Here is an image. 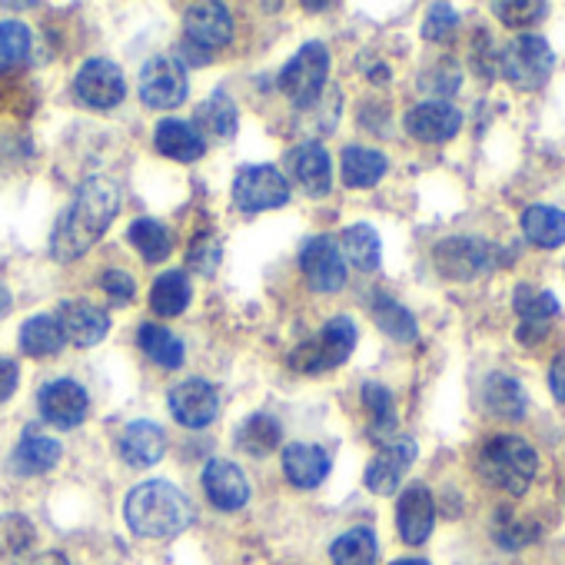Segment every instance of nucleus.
<instances>
[{
  "label": "nucleus",
  "mask_w": 565,
  "mask_h": 565,
  "mask_svg": "<svg viewBox=\"0 0 565 565\" xmlns=\"http://www.w3.org/2000/svg\"><path fill=\"white\" fill-rule=\"evenodd\" d=\"M120 210V193L107 177H90L77 196L71 200V206L61 213V220L54 223L51 233V253L61 263H71L77 256H84L114 223Z\"/></svg>",
  "instance_id": "1"
},
{
  "label": "nucleus",
  "mask_w": 565,
  "mask_h": 565,
  "mask_svg": "<svg viewBox=\"0 0 565 565\" xmlns=\"http://www.w3.org/2000/svg\"><path fill=\"white\" fill-rule=\"evenodd\" d=\"M127 525L143 535V539H173L193 522V505L190 499L163 479L140 482L127 495Z\"/></svg>",
  "instance_id": "2"
},
{
  "label": "nucleus",
  "mask_w": 565,
  "mask_h": 565,
  "mask_svg": "<svg viewBox=\"0 0 565 565\" xmlns=\"http://www.w3.org/2000/svg\"><path fill=\"white\" fill-rule=\"evenodd\" d=\"M476 469L486 486L502 489L509 495H525L539 472V456L522 436H492L482 443Z\"/></svg>",
  "instance_id": "3"
},
{
  "label": "nucleus",
  "mask_w": 565,
  "mask_h": 565,
  "mask_svg": "<svg viewBox=\"0 0 565 565\" xmlns=\"http://www.w3.org/2000/svg\"><path fill=\"white\" fill-rule=\"evenodd\" d=\"M499 74L519 90H542L552 77L555 54L539 34H519L495 54Z\"/></svg>",
  "instance_id": "4"
},
{
  "label": "nucleus",
  "mask_w": 565,
  "mask_h": 565,
  "mask_svg": "<svg viewBox=\"0 0 565 565\" xmlns=\"http://www.w3.org/2000/svg\"><path fill=\"white\" fill-rule=\"evenodd\" d=\"M356 323L350 317H337L330 320L310 343H303L300 350H294L290 356V366L297 373H307V376H320V373H330L337 366H343L353 350H356Z\"/></svg>",
  "instance_id": "5"
},
{
  "label": "nucleus",
  "mask_w": 565,
  "mask_h": 565,
  "mask_svg": "<svg viewBox=\"0 0 565 565\" xmlns=\"http://www.w3.org/2000/svg\"><path fill=\"white\" fill-rule=\"evenodd\" d=\"M433 263H436L439 276H446L452 282H469L479 273H489L499 266V246L476 239V236H449V239L436 243Z\"/></svg>",
  "instance_id": "6"
},
{
  "label": "nucleus",
  "mask_w": 565,
  "mask_h": 565,
  "mask_svg": "<svg viewBox=\"0 0 565 565\" xmlns=\"http://www.w3.org/2000/svg\"><path fill=\"white\" fill-rule=\"evenodd\" d=\"M330 77V51L320 41H310L297 51V57L282 67L279 74V90L287 94L297 107H310Z\"/></svg>",
  "instance_id": "7"
},
{
  "label": "nucleus",
  "mask_w": 565,
  "mask_h": 565,
  "mask_svg": "<svg viewBox=\"0 0 565 565\" xmlns=\"http://www.w3.org/2000/svg\"><path fill=\"white\" fill-rule=\"evenodd\" d=\"M290 200V183L276 167L269 163H249L236 170L233 180V203L243 213H259V210H276Z\"/></svg>",
  "instance_id": "8"
},
{
  "label": "nucleus",
  "mask_w": 565,
  "mask_h": 565,
  "mask_svg": "<svg viewBox=\"0 0 565 565\" xmlns=\"http://www.w3.org/2000/svg\"><path fill=\"white\" fill-rule=\"evenodd\" d=\"M186 71L177 57H153L140 71V100L150 110H173L186 100Z\"/></svg>",
  "instance_id": "9"
},
{
  "label": "nucleus",
  "mask_w": 565,
  "mask_h": 565,
  "mask_svg": "<svg viewBox=\"0 0 565 565\" xmlns=\"http://www.w3.org/2000/svg\"><path fill=\"white\" fill-rule=\"evenodd\" d=\"M77 100L90 110H110L124 100L127 84H124V71L107 61V57H94L81 67L77 81H74Z\"/></svg>",
  "instance_id": "10"
},
{
  "label": "nucleus",
  "mask_w": 565,
  "mask_h": 565,
  "mask_svg": "<svg viewBox=\"0 0 565 565\" xmlns=\"http://www.w3.org/2000/svg\"><path fill=\"white\" fill-rule=\"evenodd\" d=\"M300 266H303V276L317 294H340L343 290L347 259H343L333 236H313L300 253Z\"/></svg>",
  "instance_id": "11"
},
{
  "label": "nucleus",
  "mask_w": 565,
  "mask_h": 565,
  "mask_svg": "<svg viewBox=\"0 0 565 565\" xmlns=\"http://www.w3.org/2000/svg\"><path fill=\"white\" fill-rule=\"evenodd\" d=\"M183 31H186V41L193 51L200 54H213L220 47L230 44L233 38V18L226 11V4H213V0H206V4H193L186 11V21H183Z\"/></svg>",
  "instance_id": "12"
},
{
  "label": "nucleus",
  "mask_w": 565,
  "mask_h": 565,
  "mask_svg": "<svg viewBox=\"0 0 565 565\" xmlns=\"http://www.w3.org/2000/svg\"><path fill=\"white\" fill-rule=\"evenodd\" d=\"M41 416L57 426V429H77L84 419H87V409H90V396L81 383L74 380H54L41 390Z\"/></svg>",
  "instance_id": "13"
},
{
  "label": "nucleus",
  "mask_w": 565,
  "mask_h": 565,
  "mask_svg": "<svg viewBox=\"0 0 565 565\" xmlns=\"http://www.w3.org/2000/svg\"><path fill=\"white\" fill-rule=\"evenodd\" d=\"M167 403H170L173 419L190 429H206L220 413V396L206 380H186V383L173 386Z\"/></svg>",
  "instance_id": "14"
},
{
  "label": "nucleus",
  "mask_w": 565,
  "mask_h": 565,
  "mask_svg": "<svg viewBox=\"0 0 565 565\" xmlns=\"http://www.w3.org/2000/svg\"><path fill=\"white\" fill-rule=\"evenodd\" d=\"M413 459H416V443L409 436L386 443L366 466V489L376 495H393L399 489L406 469L413 466Z\"/></svg>",
  "instance_id": "15"
},
{
  "label": "nucleus",
  "mask_w": 565,
  "mask_h": 565,
  "mask_svg": "<svg viewBox=\"0 0 565 565\" xmlns=\"http://www.w3.org/2000/svg\"><path fill=\"white\" fill-rule=\"evenodd\" d=\"M462 114L449 100H423L406 114V134L419 143H446L459 134Z\"/></svg>",
  "instance_id": "16"
},
{
  "label": "nucleus",
  "mask_w": 565,
  "mask_h": 565,
  "mask_svg": "<svg viewBox=\"0 0 565 565\" xmlns=\"http://www.w3.org/2000/svg\"><path fill=\"white\" fill-rule=\"evenodd\" d=\"M203 492L206 499L223 509V512H236L249 502V482L243 476V469L230 459H210L203 469Z\"/></svg>",
  "instance_id": "17"
},
{
  "label": "nucleus",
  "mask_w": 565,
  "mask_h": 565,
  "mask_svg": "<svg viewBox=\"0 0 565 565\" xmlns=\"http://www.w3.org/2000/svg\"><path fill=\"white\" fill-rule=\"evenodd\" d=\"M512 310L519 313V343H535L548 320L558 317V300L548 290H539L532 282H519L512 290Z\"/></svg>",
  "instance_id": "18"
},
{
  "label": "nucleus",
  "mask_w": 565,
  "mask_h": 565,
  "mask_svg": "<svg viewBox=\"0 0 565 565\" xmlns=\"http://www.w3.org/2000/svg\"><path fill=\"white\" fill-rule=\"evenodd\" d=\"M436 525V502H433V492L416 482L409 486L403 495H399V505H396V529L403 535V542L409 545H423L429 539Z\"/></svg>",
  "instance_id": "19"
},
{
  "label": "nucleus",
  "mask_w": 565,
  "mask_h": 565,
  "mask_svg": "<svg viewBox=\"0 0 565 565\" xmlns=\"http://www.w3.org/2000/svg\"><path fill=\"white\" fill-rule=\"evenodd\" d=\"M57 323L64 337L77 347H97L110 330V317L87 300H64L57 307Z\"/></svg>",
  "instance_id": "20"
},
{
  "label": "nucleus",
  "mask_w": 565,
  "mask_h": 565,
  "mask_svg": "<svg viewBox=\"0 0 565 565\" xmlns=\"http://www.w3.org/2000/svg\"><path fill=\"white\" fill-rule=\"evenodd\" d=\"M167 449V436L157 423L150 419H137V423H127L124 433H120V456L127 466H137V469H147L153 462H160Z\"/></svg>",
  "instance_id": "21"
},
{
  "label": "nucleus",
  "mask_w": 565,
  "mask_h": 565,
  "mask_svg": "<svg viewBox=\"0 0 565 565\" xmlns=\"http://www.w3.org/2000/svg\"><path fill=\"white\" fill-rule=\"evenodd\" d=\"M282 472L297 489H317L330 476V456L310 443H290L282 449Z\"/></svg>",
  "instance_id": "22"
},
{
  "label": "nucleus",
  "mask_w": 565,
  "mask_h": 565,
  "mask_svg": "<svg viewBox=\"0 0 565 565\" xmlns=\"http://www.w3.org/2000/svg\"><path fill=\"white\" fill-rule=\"evenodd\" d=\"M38 545V529L21 512L0 515V565H31Z\"/></svg>",
  "instance_id": "23"
},
{
  "label": "nucleus",
  "mask_w": 565,
  "mask_h": 565,
  "mask_svg": "<svg viewBox=\"0 0 565 565\" xmlns=\"http://www.w3.org/2000/svg\"><path fill=\"white\" fill-rule=\"evenodd\" d=\"M153 143L163 157L180 160V163H196L206 153L203 134L186 120H163L153 134Z\"/></svg>",
  "instance_id": "24"
},
{
  "label": "nucleus",
  "mask_w": 565,
  "mask_h": 565,
  "mask_svg": "<svg viewBox=\"0 0 565 565\" xmlns=\"http://www.w3.org/2000/svg\"><path fill=\"white\" fill-rule=\"evenodd\" d=\"M294 177L310 196H327L333 183V163L323 143H303L294 153Z\"/></svg>",
  "instance_id": "25"
},
{
  "label": "nucleus",
  "mask_w": 565,
  "mask_h": 565,
  "mask_svg": "<svg viewBox=\"0 0 565 565\" xmlns=\"http://www.w3.org/2000/svg\"><path fill=\"white\" fill-rule=\"evenodd\" d=\"M482 406L489 416L499 419H522L525 416V390L509 373H489L482 383Z\"/></svg>",
  "instance_id": "26"
},
{
  "label": "nucleus",
  "mask_w": 565,
  "mask_h": 565,
  "mask_svg": "<svg viewBox=\"0 0 565 565\" xmlns=\"http://www.w3.org/2000/svg\"><path fill=\"white\" fill-rule=\"evenodd\" d=\"M61 462V443L51 436H41L34 429L24 433V439L18 443L14 456H11V469L21 476H44Z\"/></svg>",
  "instance_id": "27"
},
{
  "label": "nucleus",
  "mask_w": 565,
  "mask_h": 565,
  "mask_svg": "<svg viewBox=\"0 0 565 565\" xmlns=\"http://www.w3.org/2000/svg\"><path fill=\"white\" fill-rule=\"evenodd\" d=\"M522 236L539 249H555L565 243V210L558 206H529L519 220Z\"/></svg>",
  "instance_id": "28"
},
{
  "label": "nucleus",
  "mask_w": 565,
  "mask_h": 565,
  "mask_svg": "<svg viewBox=\"0 0 565 565\" xmlns=\"http://www.w3.org/2000/svg\"><path fill=\"white\" fill-rule=\"evenodd\" d=\"M390 170V160L380 150L370 147H347L343 150V183L353 190H370L376 186Z\"/></svg>",
  "instance_id": "29"
},
{
  "label": "nucleus",
  "mask_w": 565,
  "mask_h": 565,
  "mask_svg": "<svg viewBox=\"0 0 565 565\" xmlns=\"http://www.w3.org/2000/svg\"><path fill=\"white\" fill-rule=\"evenodd\" d=\"M64 343H67V337H64L57 317H31L21 327V350L28 356H38V360L57 356L64 350Z\"/></svg>",
  "instance_id": "30"
},
{
  "label": "nucleus",
  "mask_w": 565,
  "mask_h": 565,
  "mask_svg": "<svg viewBox=\"0 0 565 565\" xmlns=\"http://www.w3.org/2000/svg\"><path fill=\"white\" fill-rule=\"evenodd\" d=\"M38 107V90L34 84L21 77H0V127L24 124Z\"/></svg>",
  "instance_id": "31"
},
{
  "label": "nucleus",
  "mask_w": 565,
  "mask_h": 565,
  "mask_svg": "<svg viewBox=\"0 0 565 565\" xmlns=\"http://www.w3.org/2000/svg\"><path fill=\"white\" fill-rule=\"evenodd\" d=\"M373 320H376V327H380L386 337H393L396 343H413V340L419 337L416 317H413L403 303H396L393 297H386V294H376V297H373Z\"/></svg>",
  "instance_id": "32"
},
{
  "label": "nucleus",
  "mask_w": 565,
  "mask_h": 565,
  "mask_svg": "<svg viewBox=\"0 0 565 565\" xmlns=\"http://www.w3.org/2000/svg\"><path fill=\"white\" fill-rule=\"evenodd\" d=\"M279 443H282V426H279L269 413L249 416V419L239 426V433H236V446H239L243 452L256 456V459L269 456Z\"/></svg>",
  "instance_id": "33"
},
{
  "label": "nucleus",
  "mask_w": 565,
  "mask_h": 565,
  "mask_svg": "<svg viewBox=\"0 0 565 565\" xmlns=\"http://www.w3.org/2000/svg\"><path fill=\"white\" fill-rule=\"evenodd\" d=\"M190 303V279L180 269H170L153 279L150 290V310L160 317H180Z\"/></svg>",
  "instance_id": "34"
},
{
  "label": "nucleus",
  "mask_w": 565,
  "mask_h": 565,
  "mask_svg": "<svg viewBox=\"0 0 565 565\" xmlns=\"http://www.w3.org/2000/svg\"><path fill=\"white\" fill-rule=\"evenodd\" d=\"M31 51H34L31 28L18 21L0 24V77H11L14 71H21L31 61Z\"/></svg>",
  "instance_id": "35"
},
{
  "label": "nucleus",
  "mask_w": 565,
  "mask_h": 565,
  "mask_svg": "<svg viewBox=\"0 0 565 565\" xmlns=\"http://www.w3.org/2000/svg\"><path fill=\"white\" fill-rule=\"evenodd\" d=\"M137 343H140V350H143L157 366H163V370H180V366H183L186 350H183V343H180L170 330H163V327H157V323H143Z\"/></svg>",
  "instance_id": "36"
},
{
  "label": "nucleus",
  "mask_w": 565,
  "mask_h": 565,
  "mask_svg": "<svg viewBox=\"0 0 565 565\" xmlns=\"http://www.w3.org/2000/svg\"><path fill=\"white\" fill-rule=\"evenodd\" d=\"M330 555H333V565H376L380 545H376L373 529L360 525V529L343 532V535L333 542Z\"/></svg>",
  "instance_id": "37"
},
{
  "label": "nucleus",
  "mask_w": 565,
  "mask_h": 565,
  "mask_svg": "<svg viewBox=\"0 0 565 565\" xmlns=\"http://www.w3.org/2000/svg\"><path fill=\"white\" fill-rule=\"evenodd\" d=\"M196 130L216 137V140H230L236 134V104L226 94H213L206 104L196 107Z\"/></svg>",
  "instance_id": "38"
},
{
  "label": "nucleus",
  "mask_w": 565,
  "mask_h": 565,
  "mask_svg": "<svg viewBox=\"0 0 565 565\" xmlns=\"http://www.w3.org/2000/svg\"><path fill=\"white\" fill-rule=\"evenodd\" d=\"M343 253L350 256V263H353L356 269H363V273L376 269V266H380V253H383L376 230H373L370 223H353V226H347V230H343Z\"/></svg>",
  "instance_id": "39"
},
{
  "label": "nucleus",
  "mask_w": 565,
  "mask_h": 565,
  "mask_svg": "<svg viewBox=\"0 0 565 565\" xmlns=\"http://www.w3.org/2000/svg\"><path fill=\"white\" fill-rule=\"evenodd\" d=\"M127 236H130V243L140 249V256L147 263H160V259L170 256V246H173L170 230L163 223H157V220H134Z\"/></svg>",
  "instance_id": "40"
},
{
  "label": "nucleus",
  "mask_w": 565,
  "mask_h": 565,
  "mask_svg": "<svg viewBox=\"0 0 565 565\" xmlns=\"http://www.w3.org/2000/svg\"><path fill=\"white\" fill-rule=\"evenodd\" d=\"M363 409L370 413V433L373 436H390L396 429V399L386 386L366 383L363 386Z\"/></svg>",
  "instance_id": "41"
},
{
  "label": "nucleus",
  "mask_w": 565,
  "mask_h": 565,
  "mask_svg": "<svg viewBox=\"0 0 565 565\" xmlns=\"http://www.w3.org/2000/svg\"><path fill=\"white\" fill-rule=\"evenodd\" d=\"M492 535H495V542H499L502 548L515 552V548H522V545H529V542L539 539V525H535L532 519H519V515H512L509 509H502V512L495 515Z\"/></svg>",
  "instance_id": "42"
},
{
  "label": "nucleus",
  "mask_w": 565,
  "mask_h": 565,
  "mask_svg": "<svg viewBox=\"0 0 565 565\" xmlns=\"http://www.w3.org/2000/svg\"><path fill=\"white\" fill-rule=\"evenodd\" d=\"M492 14L505 28L522 31V28H532L535 21H542L548 14V4H542V0H522V4H492Z\"/></svg>",
  "instance_id": "43"
},
{
  "label": "nucleus",
  "mask_w": 565,
  "mask_h": 565,
  "mask_svg": "<svg viewBox=\"0 0 565 565\" xmlns=\"http://www.w3.org/2000/svg\"><path fill=\"white\" fill-rule=\"evenodd\" d=\"M456 24H459L456 8H449V4H433V8H429V18H426V24H423V38H426V41H446V38L456 31Z\"/></svg>",
  "instance_id": "44"
},
{
  "label": "nucleus",
  "mask_w": 565,
  "mask_h": 565,
  "mask_svg": "<svg viewBox=\"0 0 565 565\" xmlns=\"http://www.w3.org/2000/svg\"><path fill=\"white\" fill-rule=\"evenodd\" d=\"M186 263H190V269H196V273L210 276V273L220 266V243H216L213 236L196 239V243L190 246V253H186Z\"/></svg>",
  "instance_id": "45"
},
{
  "label": "nucleus",
  "mask_w": 565,
  "mask_h": 565,
  "mask_svg": "<svg viewBox=\"0 0 565 565\" xmlns=\"http://www.w3.org/2000/svg\"><path fill=\"white\" fill-rule=\"evenodd\" d=\"M100 282H104V290H107L110 303H117V307L130 303V300H134V294H137L134 276H130V273H124V269H107Z\"/></svg>",
  "instance_id": "46"
},
{
  "label": "nucleus",
  "mask_w": 565,
  "mask_h": 565,
  "mask_svg": "<svg viewBox=\"0 0 565 565\" xmlns=\"http://www.w3.org/2000/svg\"><path fill=\"white\" fill-rule=\"evenodd\" d=\"M18 380H21V370L14 360L8 356H0V403H8L18 390Z\"/></svg>",
  "instance_id": "47"
},
{
  "label": "nucleus",
  "mask_w": 565,
  "mask_h": 565,
  "mask_svg": "<svg viewBox=\"0 0 565 565\" xmlns=\"http://www.w3.org/2000/svg\"><path fill=\"white\" fill-rule=\"evenodd\" d=\"M548 390L558 403H565V356H558L548 370Z\"/></svg>",
  "instance_id": "48"
},
{
  "label": "nucleus",
  "mask_w": 565,
  "mask_h": 565,
  "mask_svg": "<svg viewBox=\"0 0 565 565\" xmlns=\"http://www.w3.org/2000/svg\"><path fill=\"white\" fill-rule=\"evenodd\" d=\"M31 565H71V562H67L64 552H44V555H38Z\"/></svg>",
  "instance_id": "49"
},
{
  "label": "nucleus",
  "mask_w": 565,
  "mask_h": 565,
  "mask_svg": "<svg viewBox=\"0 0 565 565\" xmlns=\"http://www.w3.org/2000/svg\"><path fill=\"white\" fill-rule=\"evenodd\" d=\"M8 310H11V290L4 287V282H0V320L8 317Z\"/></svg>",
  "instance_id": "50"
},
{
  "label": "nucleus",
  "mask_w": 565,
  "mask_h": 565,
  "mask_svg": "<svg viewBox=\"0 0 565 565\" xmlns=\"http://www.w3.org/2000/svg\"><path fill=\"white\" fill-rule=\"evenodd\" d=\"M393 565H429L426 558H396Z\"/></svg>",
  "instance_id": "51"
}]
</instances>
